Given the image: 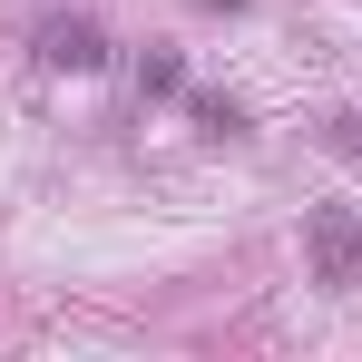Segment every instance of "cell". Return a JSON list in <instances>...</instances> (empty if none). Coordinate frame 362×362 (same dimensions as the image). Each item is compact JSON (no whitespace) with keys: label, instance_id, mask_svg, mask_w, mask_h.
Listing matches in <instances>:
<instances>
[{"label":"cell","instance_id":"cell-1","mask_svg":"<svg viewBox=\"0 0 362 362\" xmlns=\"http://www.w3.org/2000/svg\"><path fill=\"white\" fill-rule=\"evenodd\" d=\"M303 255H313V284L323 294H353L362 284V216L353 206H313L303 216Z\"/></svg>","mask_w":362,"mask_h":362},{"label":"cell","instance_id":"cell-3","mask_svg":"<svg viewBox=\"0 0 362 362\" xmlns=\"http://www.w3.org/2000/svg\"><path fill=\"white\" fill-rule=\"evenodd\" d=\"M137 78H147V98H177V78H186V69H177V59H167V49H157V59L137 69Z\"/></svg>","mask_w":362,"mask_h":362},{"label":"cell","instance_id":"cell-2","mask_svg":"<svg viewBox=\"0 0 362 362\" xmlns=\"http://www.w3.org/2000/svg\"><path fill=\"white\" fill-rule=\"evenodd\" d=\"M40 59H49V69H98L108 49H98L88 20H49V30H40Z\"/></svg>","mask_w":362,"mask_h":362}]
</instances>
